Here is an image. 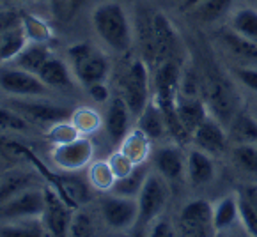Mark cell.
Listing matches in <instances>:
<instances>
[{
    "label": "cell",
    "instance_id": "cell-1",
    "mask_svg": "<svg viewBox=\"0 0 257 237\" xmlns=\"http://www.w3.org/2000/svg\"><path fill=\"white\" fill-rule=\"evenodd\" d=\"M91 23L101 43L115 53H126L133 43V25L122 4L105 0L92 9Z\"/></svg>",
    "mask_w": 257,
    "mask_h": 237
},
{
    "label": "cell",
    "instance_id": "cell-2",
    "mask_svg": "<svg viewBox=\"0 0 257 237\" xmlns=\"http://www.w3.org/2000/svg\"><path fill=\"white\" fill-rule=\"evenodd\" d=\"M68 64L75 75L76 82L87 89L99 82H106L110 73V61L101 50L89 43H76L66 52Z\"/></svg>",
    "mask_w": 257,
    "mask_h": 237
},
{
    "label": "cell",
    "instance_id": "cell-3",
    "mask_svg": "<svg viewBox=\"0 0 257 237\" xmlns=\"http://www.w3.org/2000/svg\"><path fill=\"white\" fill-rule=\"evenodd\" d=\"M6 105L16 110L34 128L45 129V131L57 122L69 121L73 115L71 108L52 103L46 98H8Z\"/></svg>",
    "mask_w": 257,
    "mask_h": 237
},
{
    "label": "cell",
    "instance_id": "cell-4",
    "mask_svg": "<svg viewBox=\"0 0 257 237\" xmlns=\"http://www.w3.org/2000/svg\"><path fill=\"white\" fill-rule=\"evenodd\" d=\"M0 91L9 98H48L53 92L39 75L9 62L0 64Z\"/></svg>",
    "mask_w": 257,
    "mask_h": 237
},
{
    "label": "cell",
    "instance_id": "cell-5",
    "mask_svg": "<svg viewBox=\"0 0 257 237\" xmlns=\"http://www.w3.org/2000/svg\"><path fill=\"white\" fill-rule=\"evenodd\" d=\"M170 189L169 181L163 179L158 172H151L146 179L144 186L140 189L137 202H139V223L142 226H148L165 209L167 202H169Z\"/></svg>",
    "mask_w": 257,
    "mask_h": 237
},
{
    "label": "cell",
    "instance_id": "cell-6",
    "mask_svg": "<svg viewBox=\"0 0 257 237\" xmlns=\"http://www.w3.org/2000/svg\"><path fill=\"white\" fill-rule=\"evenodd\" d=\"M122 99L133 117H139L149 105V69L146 61L135 59L122 78Z\"/></svg>",
    "mask_w": 257,
    "mask_h": 237
},
{
    "label": "cell",
    "instance_id": "cell-7",
    "mask_svg": "<svg viewBox=\"0 0 257 237\" xmlns=\"http://www.w3.org/2000/svg\"><path fill=\"white\" fill-rule=\"evenodd\" d=\"M45 189L36 188V186L27 188L25 191L18 193L0 205V223L41 218L45 212Z\"/></svg>",
    "mask_w": 257,
    "mask_h": 237
},
{
    "label": "cell",
    "instance_id": "cell-8",
    "mask_svg": "<svg viewBox=\"0 0 257 237\" xmlns=\"http://www.w3.org/2000/svg\"><path fill=\"white\" fill-rule=\"evenodd\" d=\"M202 92H204V101L209 115L215 117L223 126L231 124V121L238 112H236L234 92L229 87V83H225V80L222 78H216V76H209L206 80Z\"/></svg>",
    "mask_w": 257,
    "mask_h": 237
},
{
    "label": "cell",
    "instance_id": "cell-9",
    "mask_svg": "<svg viewBox=\"0 0 257 237\" xmlns=\"http://www.w3.org/2000/svg\"><path fill=\"white\" fill-rule=\"evenodd\" d=\"M94 145L87 136H78L76 140L68 143L55 145L52 151V163L57 168L68 173H75L78 170L87 168L92 163Z\"/></svg>",
    "mask_w": 257,
    "mask_h": 237
},
{
    "label": "cell",
    "instance_id": "cell-10",
    "mask_svg": "<svg viewBox=\"0 0 257 237\" xmlns=\"http://www.w3.org/2000/svg\"><path fill=\"white\" fill-rule=\"evenodd\" d=\"M181 237H209L215 232L213 226V203L202 198L188 202L179 214Z\"/></svg>",
    "mask_w": 257,
    "mask_h": 237
},
{
    "label": "cell",
    "instance_id": "cell-11",
    "mask_svg": "<svg viewBox=\"0 0 257 237\" xmlns=\"http://www.w3.org/2000/svg\"><path fill=\"white\" fill-rule=\"evenodd\" d=\"M153 43H155V62L162 64L167 61H178V53L181 50V39L176 32L174 25L167 18L165 13L156 11L151 16Z\"/></svg>",
    "mask_w": 257,
    "mask_h": 237
},
{
    "label": "cell",
    "instance_id": "cell-12",
    "mask_svg": "<svg viewBox=\"0 0 257 237\" xmlns=\"http://www.w3.org/2000/svg\"><path fill=\"white\" fill-rule=\"evenodd\" d=\"M101 216L110 228L128 230L139 223V202L137 198L110 193L101 200Z\"/></svg>",
    "mask_w": 257,
    "mask_h": 237
},
{
    "label": "cell",
    "instance_id": "cell-13",
    "mask_svg": "<svg viewBox=\"0 0 257 237\" xmlns=\"http://www.w3.org/2000/svg\"><path fill=\"white\" fill-rule=\"evenodd\" d=\"M45 196L46 205L41 219L45 223L46 230L52 233V237H68L73 218V212L69 211L68 203L64 202V198L59 193H55L50 188H45Z\"/></svg>",
    "mask_w": 257,
    "mask_h": 237
},
{
    "label": "cell",
    "instance_id": "cell-14",
    "mask_svg": "<svg viewBox=\"0 0 257 237\" xmlns=\"http://www.w3.org/2000/svg\"><path fill=\"white\" fill-rule=\"evenodd\" d=\"M192 140L197 149L211 156L222 154L227 147V133L223 129V124L211 115L201 126H197V129L192 133Z\"/></svg>",
    "mask_w": 257,
    "mask_h": 237
},
{
    "label": "cell",
    "instance_id": "cell-15",
    "mask_svg": "<svg viewBox=\"0 0 257 237\" xmlns=\"http://www.w3.org/2000/svg\"><path fill=\"white\" fill-rule=\"evenodd\" d=\"M132 112H130L126 101L121 98H113L108 101V108H106L105 117V131L108 135L110 142L113 145H121L122 140L126 138L132 129H130V121H132Z\"/></svg>",
    "mask_w": 257,
    "mask_h": 237
},
{
    "label": "cell",
    "instance_id": "cell-16",
    "mask_svg": "<svg viewBox=\"0 0 257 237\" xmlns=\"http://www.w3.org/2000/svg\"><path fill=\"white\" fill-rule=\"evenodd\" d=\"M176 112H178L179 122L188 136H192L197 126H201L209 117L206 101L201 96H185L179 92L176 98Z\"/></svg>",
    "mask_w": 257,
    "mask_h": 237
},
{
    "label": "cell",
    "instance_id": "cell-17",
    "mask_svg": "<svg viewBox=\"0 0 257 237\" xmlns=\"http://www.w3.org/2000/svg\"><path fill=\"white\" fill-rule=\"evenodd\" d=\"M155 170L169 182L179 181L186 173V158L178 145H163L153 156Z\"/></svg>",
    "mask_w": 257,
    "mask_h": 237
},
{
    "label": "cell",
    "instance_id": "cell-18",
    "mask_svg": "<svg viewBox=\"0 0 257 237\" xmlns=\"http://www.w3.org/2000/svg\"><path fill=\"white\" fill-rule=\"evenodd\" d=\"M38 75L52 91H71L76 82L68 62L55 55L50 57Z\"/></svg>",
    "mask_w": 257,
    "mask_h": 237
},
{
    "label": "cell",
    "instance_id": "cell-19",
    "mask_svg": "<svg viewBox=\"0 0 257 237\" xmlns=\"http://www.w3.org/2000/svg\"><path fill=\"white\" fill-rule=\"evenodd\" d=\"M186 177L193 186H206L215 179L213 156L201 149H193L186 154Z\"/></svg>",
    "mask_w": 257,
    "mask_h": 237
},
{
    "label": "cell",
    "instance_id": "cell-20",
    "mask_svg": "<svg viewBox=\"0 0 257 237\" xmlns=\"http://www.w3.org/2000/svg\"><path fill=\"white\" fill-rule=\"evenodd\" d=\"M137 128L140 131H144L151 140H162L169 133L165 115H163L162 108L156 105L155 99L149 101V105L144 108V112L137 117Z\"/></svg>",
    "mask_w": 257,
    "mask_h": 237
},
{
    "label": "cell",
    "instance_id": "cell-21",
    "mask_svg": "<svg viewBox=\"0 0 257 237\" xmlns=\"http://www.w3.org/2000/svg\"><path fill=\"white\" fill-rule=\"evenodd\" d=\"M52 55L53 53H52V50L48 48V43H29V45L18 53V57H16L15 61H11L9 64L38 75Z\"/></svg>",
    "mask_w": 257,
    "mask_h": 237
},
{
    "label": "cell",
    "instance_id": "cell-22",
    "mask_svg": "<svg viewBox=\"0 0 257 237\" xmlns=\"http://www.w3.org/2000/svg\"><path fill=\"white\" fill-rule=\"evenodd\" d=\"M239 221L238 195H225L213 203V226L215 232H225Z\"/></svg>",
    "mask_w": 257,
    "mask_h": 237
},
{
    "label": "cell",
    "instance_id": "cell-23",
    "mask_svg": "<svg viewBox=\"0 0 257 237\" xmlns=\"http://www.w3.org/2000/svg\"><path fill=\"white\" fill-rule=\"evenodd\" d=\"M220 43L234 59L248 62V64H257V43L241 38L231 29H227L220 34Z\"/></svg>",
    "mask_w": 257,
    "mask_h": 237
},
{
    "label": "cell",
    "instance_id": "cell-24",
    "mask_svg": "<svg viewBox=\"0 0 257 237\" xmlns=\"http://www.w3.org/2000/svg\"><path fill=\"white\" fill-rule=\"evenodd\" d=\"M149 173H151V170H149L148 163H140L128 175L121 177V179H117V181L113 182L110 193L119 196H128V198H137Z\"/></svg>",
    "mask_w": 257,
    "mask_h": 237
},
{
    "label": "cell",
    "instance_id": "cell-25",
    "mask_svg": "<svg viewBox=\"0 0 257 237\" xmlns=\"http://www.w3.org/2000/svg\"><path fill=\"white\" fill-rule=\"evenodd\" d=\"M229 29L241 38L257 43V9L245 6L232 11L229 16Z\"/></svg>",
    "mask_w": 257,
    "mask_h": 237
},
{
    "label": "cell",
    "instance_id": "cell-26",
    "mask_svg": "<svg viewBox=\"0 0 257 237\" xmlns=\"http://www.w3.org/2000/svg\"><path fill=\"white\" fill-rule=\"evenodd\" d=\"M151 142L153 140L144 131L135 128L122 140V143L119 145V151L124 152L135 165H140V163H146L149 152H151Z\"/></svg>",
    "mask_w": 257,
    "mask_h": 237
},
{
    "label": "cell",
    "instance_id": "cell-27",
    "mask_svg": "<svg viewBox=\"0 0 257 237\" xmlns=\"http://www.w3.org/2000/svg\"><path fill=\"white\" fill-rule=\"evenodd\" d=\"M0 237H52L41 218L0 223Z\"/></svg>",
    "mask_w": 257,
    "mask_h": 237
},
{
    "label": "cell",
    "instance_id": "cell-28",
    "mask_svg": "<svg viewBox=\"0 0 257 237\" xmlns=\"http://www.w3.org/2000/svg\"><path fill=\"white\" fill-rule=\"evenodd\" d=\"M34 186V175L22 170H13L0 179V205L18 193Z\"/></svg>",
    "mask_w": 257,
    "mask_h": 237
},
{
    "label": "cell",
    "instance_id": "cell-29",
    "mask_svg": "<svg viewBox=\"0 0 257 237\" xmlns=\"http://www.w3.org/2000/svg\"><path fill=\"white\" fill-rule=\"evenodd\" d=\"M229 135L236 143H257V119L246 112H238L229 124Z\"/></svg>",
    "mask_w": 257,
    "mask_h": 237
},
{
    "label": "cell",
    "instance_id": "cell-30",
    "mask_svg": "<svg viewBox=\"0 0 257 237\" xmlns=\"http://www.w3.org/2000/svg\"><path fill=\"white\" fill-rule=\"evenodd\" d=\"M59 186L64 191V196L71 200V203L82 205L92 198V186L85 179H80L76 175H61L59 177Z\"/></svg>",
    "mask_w": 257,
    "mask_h": 237
},
{
    "label": "cell",
    "instance_id": "cell-31",
    "mask_svg": "<svg viewBox=\"0 0 257 237\" xmlns=\"http://www.w3.org/2000/svg\"><path fill=\"white\" fill-rule=\"evenodd\" d=\"M27 45H29V39H27V34L22 25L4 32L2 34V41H0V64H8V62L15 61L18 53Z\"/></svg>",
    "mask_w": 257,
    "mask_h": 237
},
{
    "label": "cell",
    "instance_id": "cell-32",
    "mask_svg": "<svg viewBox=\"0 0 257 237\" xmlns=\"http://www.w3.org/2000/svg\"><path fill=\"white\" fill-rule=\"evenodd\" d=\"M34 126L31 122L23 119L16 110L11 106L0 105V135H11V133H18V135H27L31 133Z\"/></svg>",
    "mask_w": 257,
    "mask_h": 237
},
{
    "label": "cell",
    "instance_id": "cell-33",
    "mask_svg": "<svg viewBox=\"0 0 257 237\" xmlns=\"http://www.w3.org/2000/svg\"><path fill=\"white\" fill-rule=\"evenodd\" d=\"M87 181L91 186L98 191H108L112 189L113 182L117 181V177L113 173L112 166H110L108 159L106 161H94L89 165V177Z\"/></svg>",
    "mask_w": 257,
    "mask_h": 237
},
{
    "label": "cell",
    "instance_id": "cell-34",
    "mask_svg": "<svg viewBox=\"0 0 257 237\" xmlns=\"http://www.w3.org/2000/svg\"><path fill=\"white\" fill-rule=\"evenodd\" d=\"M71 122L75 124V128L78 129V133L82 136L92 135L99 129V126L103 124L101 117L96 110L89 108V106H82V108L73 110Z\"/></svg>",
    "mask_w": 257,
    "mask_h": 237
},
{
    "label": "cell",
    "instance_id": "cell-35",
    "mask_svg": "<svg viewBox=\"0 0 257 237\" xmlns=\"http://www.w3.org/2000/svg\"><path fill=\"white\" fill-rule=\"evenodd\" d=\"M22 27L29 43H48L52 39V29L43 18L34 15H23Z\"/></svg>",
    "mask_w": 257,
    "mask_h": 237
},
{
    "label": "cell",
    "instance_id": "cell-36",
    "mask_svg": "<svg viewBox=\"0 0 257 237\" xmlns=\"http://www.w3.org/2000/svg\"><path fill=\"white\" fill-rule=\"evenodd\" d=\"M232 161L241 172L257 173V147L255 143H236L231 152Z\"/></svg>",
    "mask_w": 257,
    "mask_h": 237
},
{
    "label": "cell",
    "instance_id": "cell-37",
    "mask_svg": "<svg viewBox=\"0 0 257 237\" xmlns=\"http://www.w3.org/2000/svg\"><path fill=\"white\" fill-rule=\"evenodd\" d=\"M232 2L234 0H204L193 11H195L197 18L201 20V22L213 23V22H218L220 18H223L227 13L231 11Z\"/></svg>",
    "mask_w": 257,
    "mask_h": 237
},
{
    "label": "cell",
    "instance_id": "cell-38",
    "mask_svg": "<svg viewBox=\"0 0 257 237\" xmlns=\"http://www.w3.org/2000/svg\"><path fill=\"white\" fill-rule=\"evenodd\" d=\"M238 205H239V221L245 226L246 235L257 237V207L243 193L238 195Z\"/></svg>",
    "mask_w": 257,
    "mask_h": 237
},
{
    "label": "cell",
    "instance_id": "cell-39",
    "mask_svg": "<svg viewBox=\"0 0 257 237\" xmlns=\"http://www.w3.org/2000/svg\"><path fill=\"white\" fill-rule=\"evenodd\" d=\"M78 136H82L78 133V129L75 128V124L69 121H62V122H57L53 124L50 129H46V138L53 143V145H61V143H68L76 140Z\"/></svg>",
    "mask_w": 257,
    "mask_h": 237
},
{
    "label": "cell",
    "instance_id": "cell-40",
    "mask_svg": "<svg viewBox=\"0 0 257 237\" xmlns=\"http://www.w3.org/2000/svg\"><path fill=\"white\" fill-rule=\"evenodd\" d=\"M68 237H94V223H92L91 216L87 212H73Z\"/></svg>",
    "mask_w": 257,
    "mask_h": 237
},
{
    "label": "cell",
    "instance_id": "cell-41",
    "mask_svg": "<svg viewBox=\"0 0 257 237\" xmlns=\"http://www.w3.org/2000/svg\"><path fill=\"white\" fill-rule=\"evenodd\" d=\"M108 163H110V166H112L113 173H115V177H117V179L128 175V173L137 166L135 163H133L122 151L113 152V154L108 158Z\"/></svg>",
    "mask_w": 257,
    "mask_h": 237
},
{
    "label": "cell",
    "instance_id": "cell-42",
    "mask_svg": "<svg viewBox=\"0 0 257 237\" xmlns=\"http://www.w3.org/2000/svg\"><path fill=\"white\" fill-rule=\"evenodd\" d=\"M148 237H178L176 235V228L172 223L165 218H156L153 223H149Z\"/></svg>",
    "mask_w": 257,
    "mask_h": 237
},
{
    "label": "cell",
    "instance_id": "cell-43",
    "mask_svg": "<svg viewBox=\"0 0 257 237\" xmlns=\"http://www.w3.org/2000/svg\"><path fill=\"white\" fill-rule=\"evenodd\" d=\"M234 76L245 89L257 94V68H238Z\"/></svg>",
    "mask_w": 257,
    "mask_h": 237
},
{
    "label": "cell",
    "instance_id": "cell-44",
    "mask_svg": "<svg viewBox=\"0 0 257 237\" xmlns=\"http://www.w3.org/2000/svg\"><path fill=\"white\" fill-rule=\"evenodd\" d=\"M22 13H18L16 9H2L0 11V34L22 25Z\"/></svg>",
    "mask_w": 257,
    "mask_h": 237
},
{
    "label": "cell",
    "instance_id": "cell-45",
    "mask_svg": "<svg viewBox=\"0 0 257 237\" xmlns=\"http://www.w3.org/2000/svg\"><path fill=\"white\" fill-rule=\"evenodd\" d=\"M87 92L91 96V99L94 103H103L110 101V91H108V85L105 82H99V83H94V85H89L87 87Z\"/></svg>",
    "mask_w": 257,
    "mask_h": 237
},
{
    "label": "cell",
    "instance_id": "cell-46",
    "mask_svg": "<svg viewBox=\"0 0 257 237\" xmlns=\"http://www.w3.org/2000/svg\"><path fill=\"white\" fill-rule=\"evenodd\" d=\"M48 6L57 18H64L66 15H69V0H48Z\"/></svg>",
    "mask_w": 257,
    "mask_h": 237
},
{
    "label": "cell",
    "instance_id": "cell-47",
    "mask_svg": "<svg viewBox=\"0 0 257 237\" xmlns=\"http://www.w3.org/2000/svg\"><path fill=\"white\" fill-rule=\"evenodd\" d=\"M202 2H204V0H183L181 8L186 9V11H193V9L199 8V6H201Z\"/></svg>",
    "mask_w": 257,
    "mask_h": 237
},
{
    "label": "cell",
    "instance_id": "cell-48",
    "mask_svg": "<svg viewBox=\"0 0 257 237\" xmlns=\"http://www.w3.org/2000/svg\"><path fill=\"white\" fill-rule=\"evenodd\" d=\"M87 0H69V15H73L75 11H78Z\"/></svg>",
    "mask_w": 257,
    "mask_h": 237
},
{
    "label": "cell",
    "instance_id": "cell-49",
    "mask_svg": "<svg viewBox=\"0 0 257 237\" xmlns=\"http://www.w3.org/2000/svg\"><path fill=\"white\" fill-rule=\"evenodd\" d=\"M132 237H148V230H144V228H139L135 233H133Z\"/></svg>",
    "mask_w": 257,
    "mask_h": 237
},
{
    "label": "cell",
    "instance_id": "cell-50",
    "mask_svg": "<svg viewBox=\"0 0 257 237\" xmlns=\"http://www.w3.org/2000/svg\"><path fill=\"white\" fill-rule=\"evenodd\" d=\"M13 2H16V4H25V2H31V0H13Z\"/></svg>",
    "mask_w": 257,
    "mask_h": 237
},
{
    "label": "cell",
    "instance_id": "cell-51",
    "mask_svg": "<svg viewBox=\"0 0 257 237\" xmlns=\"http://www.w3.org/2000/svg\"><path fill=\"white\" fill-rule=\"evenodd\" d=\"M253 115H255V119H257V110H255V113H253Z\"/></svg>",
    "mask_w": 257,
    "mask_h": 237
},
{
    "label": "cell",
    "instance_id": "cell-52",
    "mask_svg": "<svg viewBox=\"0 0 257 237\" xmlns=\"http://www.w3.org/2000/svg\"><path fill=\"white\" fill-rule=\"evenodd\" d=\"M0 41H2V34H0Z\"/></svg>",
    "mask_w": 257,
    "mask_h": 237
},
{
    "label": "cell",
    "instance_id": "cell-53",
    "mask_svg": "<svg viewBox=\"0 0 257 237\" xmlns=\"http://www.w3.org/2000/svg\"><path fill=\"white\" fill-rule=\"evenodd\" d=\"M231 237H239V235H231Z\"/></svg>",
    "mask_w": 257,
    "mask_h": 237
},
{
    "label": "cell",
    "instance_id": "cell-54",
    "mask_svg": "<svg viewBox=\"0 0 257 237\" xmlns=\"http://www.w3.org/2000/svg\"><path fill=\"white\" fill-rule=\"evenodd\" d=\"M246 237H248V235H246Z\"/></svg>",
    "mask_w": 257,
    "mask_h": 237
}]
</instances>
